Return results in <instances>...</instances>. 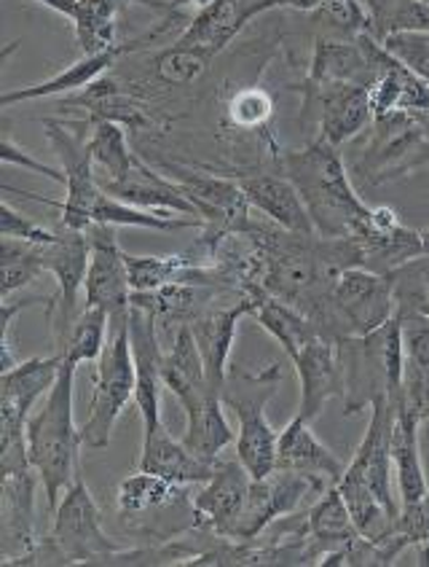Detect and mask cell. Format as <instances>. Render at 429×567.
I'll return each instance as SVG.
<instances>
[{
	"label": "cell",
	"mask_w": 429,
	"mask_h": 567,
	"mask_svg": "<svg viewBox=\"0 0 429 567\" xmlns=\"http://www.w3.org/2000/svg\"><path fill=\"white\" fill-rule=\"evenodd\" d=\"M282 175L299 188L317 235L357 239L370 229V207L352 186L344 156L336 146L308 141L306 148L282 154Z\"/></svg>",
	"instance_id": "obj_1"
},
{
	"label": "cell",
	"mask_w": 429,
	"mask_h": 567,
	"mask_svg": "<svg viewBox=\"0 0 429 567\" xmlns=\"http://www.w3.org/2000/svg\"><path fill=\"white\" fill-rule=\"evenodd\" d=\"M75 367L62 361L60 377L54 388L43 399L41 406L30 414L28 420V455L33 463L41 487L46 493L49 512L60 506L62 495L75 482L79 471V452L84 446L81 441V427L75 425L73 414V384Z\"/></svg>",
	"instance_id": "obj_2"
},
{
	"label": "cell",
	"mask_w": 429,
	"mask_h": 567,
	"mask_svg": "<svg viewBox=\"0 0 429 567\" xmlns=\"http://www.w3.org/2000/svg\"><path fill=\"white\" fill-rule=\"evenodd\" d=\"M344 355V414L370 409L378 399L400 403L406 380V348H402L400 318H389L363 337L341 342Z\"/></svg>",
	"instance_id": "obj_3"
},
{
	"label": "cell",
	"mask_w": 429,
	"mask_h": 567,
	"mask_svg": "<svg viewBox=\"0 0 429 567\" xmlns=\"http://www.w3.org/2000/svg\"><path fill=\"white\" fill-rule=\"evenodd\" d=\"M280 363H269L261 374L229 369L226 377L223 399L226 406L237 414V460L248 468L252 478H266L276 471V450H280V433L274 431L266 417L269 401L274 399L282 382Z\"/></svg>",
	"instance_id": "obj_4"
},
{
	"label": "cell",
	"mask_w": 429,
	"mask_h": 567,
	"mask_svg": "<svg viewBox=\"0 0 429 567\" xmlns=\"http://www.w3.org/2000/svg\"><path fill=\"white\" fill-rule=\"evenodd\" d=\"M395 296L387 275L370 272L365 267H349L333 282L331 296L312 315L322 337L344 342L349 337H363L395 318Z\"/></svg>",
	"instance_id": "obj_5"
},
{
	"label": "cell",
	"mask_w": 429,
	"mask_h": 567,
	"mask_svg": "<svg viewBox=\"0 0 429 567\" xmlns=\"http://www.w3.org/2000/svg\"><path fill=\"white\" fill-rule=\"evenodd\" d=\"M135 355H132L129 323L116 326L107 339V348L94 371V388L90 399V417L81 425V441L86 450H105L111 446L113 427L124 409L135 401Z\"/></svg>",
	"instance_id": "obj_6"
},
{
	"label": "cell",
	"mask_w": 429,
	"mask_h": 567,
	"mask_svg": "<svg viewBox=\"0 0 429 567\" xmlns=\"http://www.w3.org/2000/svg\"><path fill=\"white\" fill-rule=\"evenodd\" d=\"M52 538L65 551L71 565H97L107 554L124 549L122 544L103 530L97 501H94L81 474L62 495L60 506L54 508Z\"/></svg>",
	"instance_id": "obj_7"
},
{
	"label": "cell",
	"mask_w": 429,
	"mask_h": 567,
	"mask_svg": "<svg viewBox=\"0 0 429 567\" xmlns=\"http://www.w3.org/2000/svg\"><path fill=\"white\" fill-rule=\"evenodd\" d=\"M172 181L182 188L191 205L197 207L201 224H205L207 243L218 245V239L231 235H248L252 226L250 199L239 181L218 178V175H201L186 167H172Z\"/></svg>",
	"instance_id": "obj_8"
},
{
	"label": "cell",
	"mask_w": 429,
	"mask_h": 567,
	"mask_svg": "<svg viewBox=\"0 0 429 567\" xmlns=\"http://www.w3.org/2000/svg\"><path fill=\"white\" fill-rule=\"evenodd\" d=\"M90 237V272H86V301L111 315V329L126 323L132 310V282L126 272V250L116 237V226L92 224L86 229Z\"/></svg>",
	"instance_id": "obj_9"
},
{
	"label": "cell",
	"mask_w": 429,
	"mask_h": 567,
	"mask_svg": "<svg viewBox=\"0 0 429 567\" xmlns=\"http://www.w3.org/2000/svg\"><path fill=\"white\" fill-rule=\"evenodd\" d=\"M3 535L6 559L33 549L35 535V484L41 482L28 455V439L3 446Z\"/></svg>",
	"instance_id": "obj_10"
},
{
	"label": "cell",
	"mask_w": 429,
	"mask_h": 567,
	"mask_svg": "<svg viewBox=\"0 0 429 567\" xmlns=\"http://www.w3.org/2000/svg\"><path fill=\"white\" fill-rule=\"evenodd\" d=\"M62 358H28L17 367L3 371L0 380V446L24 441L28 420L38 406V401L46 399L60 377Z\"/></svg>",
	"instance_id": "obj_11"
},
{
	"label": "cell",
	"mask_w": 429,
	"mask_h": 567,
	"mask_svg": "<svg viewBox=\"0 0 429 567\" xmlns=\"http://www.w3.org/2000/svg\"><path fill=\"white\" fill-rule=\"evenodd\" d=\"M304 122L317 127L314 141L341 148L374 122L370 86H308L304 84Z\"/></svg>",
	"instance_id": "obj_12"
},
{
	"label": "cell",
	"mask_w": 429,
	"mask_h": 567,
	"mask_svg": "<svg viewBox=\"0 0 429 567\" xmlns=\"http://www.w3.org/2000/svg\"><path fill=\"white\" fill-rule=\"evenodd\" d=\"M90 237L86 231L65 229L62 226L54 243L46 245V269L56 280V293L46 305V315L52 318L54 339L65 337L71 323L79 318V296L86 286L90 272Z\"/></svg>",
	"instance_id": "obj_13"
},
{
	"label": "cell",
	"mask_w": 429,
	"mask_h": 567,
	"mask_svg": "<svg viewBox=\"0 0 429 567\" xmlns=\"http://www.w3.org/2000/svg\"><path fill=\"white\" fill-rule=\"evenodd\" d=\"M266 293L263 288H252L250 293L239 296L231 305H212L210 310L199 315L193 323H188L193 339H197V348L201 352V361H205L207 382L218 395H223L226 377H229V358L233 350V339H237V326L244 315H252L258 299Z\"/></svg>",
	"instance_id": "obj_14"
},
{
	"label": "cell",
	"mask_w": 429,
	"mask_h": 567,
	"mask_svg": "<svg viewBox=\"0 0 429 567\" xmlns=\"http://www.w3.org/2000/svg\"><path fill=\"white\" fill-rule=\"evenodd\" d=\"M175 19H182L180 11L178 14H169L164 19V24H159L156 30H150V33L137 35L135 41H124L118 43V47L107 49V52H100V54H84L79 62L67 65L65 71L54 73L52 79L41 81V84H30V86H22V90L6 92L0 103H3V109H11V105L17 103H30V100H43V97H60V94H75L86 90V86L94 84V81L103 79L105 71H111V65H116L118 56L137 52V49L145 47L148 41H156L161 33H167V30L175 24Z\"/></svg>",
	"instance_id": "obj_15"
},
{
	"label": "cell",
	"mask_w": 429,
	"mask_h": 567,
	"mask_svg": "<svg viewBox=\"0 0 429 567\" xmlns=\"http://www.w3.org/2000/svg\"><path fill=\"white\" fill-rule=\"evenodd\" d=\"M126 323H129L132 355H135V406L140 412L143 433H150L161 425L164 348L159 342V323L140 307H132Z\"/></svg>",
	"instance_id": "obj_16"
},
{
	"label": "cell",
	"mask_w": 429,
	"mask_h": 567,
	"mask_svg": "<svg viewBox=\"0 0 429 567\" xmlns=\"http://www.w3.org/2000/svg\"><path fill=\"white\" fill-rule=\"evenodd\" d=\"M250 482L252 476L239 460L237 463L218 460L210 482L201 484L199 493L191 497L193 527L231 540L233 527H237L239 514H242L244 501H248Z\"/></svg>",
	"instance_id": "obj_17"
},
{
	"label": "cell",
	"mask_w": 429,
	"mask_h": 567,
	"mask_svg": "<svg viewBox=\"0 0 429 567\" xmlns=\"http://www.w3.org/2000/svg\"><path fill=\"white\" fill-rule=\"evenodd\" d=\"M301 380V406L308 422H314L325 409V403L336 395H344V355L341 342L327 337H314L304 350L290 361Z\"/></svg>",
	"instance_id": "obj_18"
},
{
	"label": "cell",
	"mask_w": 429,
	"mask_h": 567,
	"mask_svg": "<svg viewBox=\"0 0 429 567\" xmlns=\"http://www.w3.org/2000/svg\"><path fill=\"white\" fill-rule=\"evenodd\" d=\"M276 468L322 478L327 484H338L346 474V465L341 463L331 446H325L314 436L312 422L304 414H295L282 427L280 450H276Z\"/></svg>",
	"instance_id": "obj_19"
},
{
	"label": "cell",
	"mask_w": 429,
	"mask_h": 567,
	"mask_svg": "<svg viewBox=\"0 0 429 567\" xmlns=\"http://www.w3.org/2000/svg\"><path fill=\"white\" fill-rule=\"evenodd\" d=\"M237 181L244 188V194H248L250 205L261 210L271 224L285 231H295V235H317L299 188L285 175L255 173L242 175Z\"/></svg>",
	"instance_id": "obj_20"
},
{
	"label": "cell",
	"mask_w": 429,
	"mask_h": 567,
	"mask_svg": "<svg viewBox=\"0 0 429 567\" xmlns=\"http://www.w3.org/2000/svg\"><path fill=\"white\" fill-rule=\"evenodd\" d=\"M214 463L193 455L182 441L164 427V422L150 433H143V455L137 468L150 471V474H159L182 487H201L212 478Z\"/></svg>",
	"instance_id": "obj_21"
},
{
	"label": "cell",
	"mask_w": 429,
	"mask_h": 567,
	"mask_svg": "<svg viewBox=\"0 0 429 567\" xmlns=\"http://www.w3.org/2000/svg\"><path fill=\"white\" fill-rule=\"evenodd\" d=\"M103 192L126 202V205L143 207V210L178 213V216L201 220L197 207H193L191 199L182 194V188L175 184L172 178H164V175L156 173V169L150 167L148 162H143L140 156H137L135 167H132L122 181L105 186Z\"/></svg>",
	"instance_id": "obj_22"
},
{
	"label": "cell",
	"mask_w": 429,
	"mask_h": 567,
	"mask_svg": "<svg viewBox=\"0 0 429 567\" xmlns=\"http://www.w3.org/2000/svg\"><path fill=\"white\" fill-rule=\"evenodd\" d=\"M67 111H81L84 113V122H116L122 127L132 130H145L154 124V118L145 113V105L135 97L132 92H124L122 84L116 79H97L86 90L67 94L65 105Z\"/></svg>",
	"instance_id": "obj_23"
},
{
	"label": "cell",
	"mask_w": 429,
	"mask_h": 567,
	"mask_svg": "<svg viewBox=\"0 0 429 567\" xmlns=\"http://www.w3.org/2000/svg\"><path fill=\"white\" fill-rule=\"evenodd\" d=\"M370 103H374V118L416 116L429 111V84L384 49L381 73L370 86Z\"/></svg>",
	"instance_id": "obj_24"
},
{
	"label": "cell",
	"mask_w": 429,
	"mask_h": 567,
	"mask_svg": "<svg viewBox=\"0 0 429 567\" xmlns=\"http://www.w3.org/2000/svg\"><path fill=\"white\" fill-rule=\"evenodd\" d=\"M261 14L263 11L258 6L248 3V0H214L207 9H199L197 17L188 19L178 43L220 54L233 38L242 33L250 19Z\"/></svg>",
	"instance_id": "obj_25"
},
{
	"label": "cell",
	"mask_w": 429,
	"mask_h": 567,
	"mask_svg": "<svg viewBox=\"0 0 429 567\" xmlns=\"http://www.w3.org/2000/svg\"><path fill=\"white\" fill-rule=\"evenodd\" d=\"M161 371H164V388L180 401L182 412L197 406L199 401H205L207 395L214 393L210 382H207L205 361H201L197 339H193V333L188 326H182V329L175 331L172 344H169V350H164Z\"/></svg>",
	"instance_id": "obj_26"
},
{
	"label": "cell",
	"mask_w": 429,
	"mask_h": 567,
	"mask_svg": "<svg viewBox=\"0 0 429 567\" xmlns=\"http://www.w3.org/2000/svg\"><path fill=\"white\" fill-rule=\"evenodd\" d=\"M393 465L400 506L429 495L425 463H421V425L402 399L393 420Z\"/></svg>",
	"instance_id": "obj_27"
},
{
	"label": "cell",
	"mask_w": 429,
	"mask_h": 567,
	"mask_svg": "<svg viewBox=\"0 0 429 567\" xmlns=\"http://www.w3.org/2000/svg\"><path fill=\"white\" fill-rule=\"evenodd\" d=\"M116 501L118 514L124 519H145V514L164 512V508L188 503L191 495H188V487H182V484H175L159 474L137 468L135 474H129L118 484Z\"/></svg>",
	"instance_id": "obj_28"
},
{
	"label": "cell",
	"mask_w": 429,
	"mask_h": 567,
	"mask_svg": "<svg viewBox=\"0 0 429 567\" xmlns=\"http://www.w3.org/2000/svg\"><path fill=\"white\" fill-rule=\"evenodd\" d=\"M306 530L312 535L314 544L320 546L322 551L333 554L344 546H349L352 540L359 538V530L352 519L349 506H346L344 495H341L338 484L336 487L325 489L312 506L306 508Z\"/></svg>",
	"instance_id": "obj_29"
},
{
	"label": "cell",
	"mask_w": 429,
	"mask_h": 567,
	"mask_svg": "<svg viewBox=\"0 0 429 567\" xmlns=\"http://www.w3.org/2000/svg\"><path fill=\"white\" fill-rule=\"evenodd\" d=\"M233 436L229 420L223 412V399L220 395H207L205 401H199L197 406L186 409V433H182V444L201 460H214L220 457V452L226 446L233 444Z\"/></svg>",
	"instance_id": "obj_30"
},
{
	"label": "cell",
	"mask_w": 429,
	"mask_h": 567,
	"mask_svg": "<svg viewBox=\"0 0 429 567\" xmlns=\"http://www.w3.org/2000/svg\"><path fill=\"white\" fill-rule=\"evenodd\" d=\"M252 318L258 320V326H261L263 331H269L271 337L282 344V350H285L290 361H293V358L304 350V344L312 342L314 337H322L317 326H314L299 307L287 305V301L282 299H274V296L269 293H263L261 299H258Z\"/></svg>",
	"instance_id": "obj_31"
},
{
	"label": "cell",
	"mask_w": 429,
	"mask_h": 567,
	"mask_svg": "<svg viewBox=\"0 0 429 567\" xmlns=\"http://www.w3.org/2000/svg\"><path fill=\"white\" fill-rule=\"evenodd\" d=\"M92 132L86 137V148H90L92 169L97 175L100 186H111L122 181L132 167H135L137 154L126 143V127L116 122H92Z\"/></svg>",
	"instance_id": "obj_32"
},
{
	"label": "cell",
	"mask_w": 429,
	"mask_h": 567,
	"mask_svg": "<svg viewBox=\"0 0 429 567\" xmlns=\"http://www.w3.org/2000/svg\"><path fill=\"white\" fill-rule=\"evenodd\" d=\"M107 326H111V315L100 307L84 305L65 337L56 339V355L75 369L81 363H97L107 348V339H111Z\"/></svg>",
	"instance_id": "obj_33"
},
{
	"label": "cell",
	"mask_w": 429,
	"mask_h": 567,
	"mask_svg": "<svg viewBox=\"0 0 429 567\" xmlns=\"http://www.w3.org/2000/svg\"><path fill=\"white\" fill-rule=\"evenodd\" d=\"M116 17L118 0H79L71 22L81 54H100L118 47Z\"/></svg>",
	"instance_id": "obj_34"
},
{
	"label": "cell",
	"mask_w": 429,
	"mask_h": 567,
	"mask_svg": "<svg viewBox=\"0 0 429 567\" xmlns=\"http://www.w3.org/2000/svg\"><path fill=\"white\" fill-rule=\"evenodd\" d=\"M370 19V35L378 43L397 33L429 30V3L425 0H363Z\"/></svg>",
	"instance_id": "obj_35"
},
{
	"label": "cell",
	"mask_w": 429,
	"mask_h": 567,
	"mask_svg": "<svg viewBox=\"0 0 429 567\" xmlns=\"http://www.w3.org/2000/svg\"><path fill=\"white\" fill-rule=\"evenodd\" d=\"M43 272H49L46 245L3 237V280H0V293H3V299H11L14 293L33 286Z\"/></svg>",
	"instance_id": "obj_36"
},
{
	"label": "cell",
	"mask_w": 429,
	"mask_h": 567,
	"mask_svg": "<svg viewBox=\"0 0 429 567\" xmlns=\"http://www.w3.org/2000/svg\"><path fill=\"white\" fill-rule=\"evenodd\" d=\"M212 52L199 47H186V43H175V47L164 49L154 60L156 81L167 86H191L205 79L210 71Z\"/></svg>",
	"instance_id": "obj_37"
},
{
	"label": "cell",
	"mask_w": 429,
	"mask_h": 567,
	"mask_svg": "<svg viewBox=\"0 0 429 567\" xmlns=\"http://www.w3.org/2000/svg\"><path fill=\"white\" fill-rule=\"evenodd\" d=\"M191 267H199L197 258L188 256H132L126 254V272H129L132 291H156V288L169 286L186 277Z\"/></svg>",
	"instance_id": "obj_38"
},
{
	"label": "cell",
	"mask_w": 429,
	"mask_h": 567,
	"mask_svg": "<svg viewBox=\"0 0 429 567\" xmlns=\"http://www.w3.org/2000/svg\"><path fill=\"white\" fill-rule=\"evenodd\" d=\"M327 30H331V38H355L370 35V19L368 11H365L363 0H322L317 9Z\"/></svg>",
	"instance_id": "obj_39"
},
{
	"label": "cell",
	"mask_w": 429,
	"mask_h": 567,
	"mask_svg": "<svg viewBox=\"0 0 429 567\" xmlns=\"http://www.w3.org/2000/svg\"><path fill=\"white\" fill-rule=\"evenodd\" d=\"M395 533L406 540L408 549H419V565H429V495L402 503Z\"/></svg>",
	"instance_id": "obj_40"
},
{
	"label": "cell",
	"mask_w": 429,
	"mask_h": 567,
	"mask_svg": "<svg viewBox=\"0 0 429 567\" xmlns=\"http://www.w3.org/2000/svg\"><path fill=\"white\" fill-rule=\"evenodd\" d=\"M381 47L395 56L397 62L408 68L414 75L429 84V30H416V33H397L384 38Z\"/></svg>",
	"instance_id": "obj_41"
},
{
	"label": "cell",
	"mask_w": 429,
	"mask_h": 567,
	"mask_svg": "<svg viewBox=\"0 0 429 567\" xmlns=\"http://www.w3.org/2000/svg\"><path fill=\"white\" fill-rule=\"evenodd\" d=\"M274 103L266 90H242L231 97L229 118L239 130H261L266 127Z\"/></svg>",
	"instance_id": "obj_42"
},
{
	"label": "cell",
	"mask_w": 429,
	"mask_h": 567,
	"mask_svg": "<svg viewBox=\"0 0 429 567\" xmlns=\"http://www.w3.org/2000/svg\"><path fill=\"white\" fill-rule=\"evenodd\" d=\"M397 318H400L406 358L411 363H416V367L429 371V315L406 312V315H397Z\"/></svg>",
	"instance_id": "obj_43"
},
{
	"label": "cell",
	"mask_w": 429,
	"mask_h": 567,
	"mask_svg": "<svg viewBox=\"0 0 429 567\" xmlns=\"http://www.w3.org/2000/svg\"><path fill=\"white\" fill-rule=\"evenodd\" d=\"M0 231H3V237L28 239V243H35V245L54 243L56 235H60V231L46 229V226H38L35 220L22 216V213H19L14 205H9V202H3V207H0Z\"/></svg>",
	"instance_id": "obj_44"
},
{
	"label": "cell",
	"mask_w": 429,
	"mask_h": 567,
	"mask_svg": "<svg viewBox=\"0 0 429 567\" xmlns=\"http://www.w3.org/2000/svg\"><path fill=\"white\" fill-rule=\"evenodd\" d=\"M0 156H3V165L24 167V169H30V173L46 175V178H52V181H56V184L65 186V173H62V169H56L52 165H46V162L30 156L28 148L19 146V143L11 135L3 137V151H0Z\"/></svg>",
	"instance_id": "obj_45"
},
{
	"label": "cell",
	"mask_w": 429,
	"mask_h": 567,
	"mask_svg": "<svg viewBox=\"0 0 429 567\" xmlns=\"http://www.w3.org/2000/svg\"><path fill=\"white\" fill-rule=\"evenodd\" d=\"M427 165H429V141L421 143V146L416 148L411 156H408V162H406V165H402L400 175L416 173V169H421V167H427Z\"/></svg>",
	"instance_id": "obj_46"
},
{
	"label": "cell",
	"mask_w": 429,
	"mask_h": 567,
	"mask_svg": "<svg viewBox=\"0 0 429 567\" xmlns=\"http://www.w3.org/2000/svg\"><path fill=\"white\" fill-rule=\"evenodd\" d=\"M35 3L46 6V9L56 11V14H62V17L73 19V14H75V6H79V0H35Z\"/></svg>",
	"instance_id": "obj_47"
},
{
	"label": "cell",
	"mask_w": 429,
	"mask_h": 567,
	"mask_svg": "<svg viewBox=\"0 0 429 567\" xmlns=\"http://www.w3.org/2000/svg\"><path fill=\"white\" fill-rule=\"evenodd\" d=\"M322 0H280V9H295V11H317Z\"/></svg>",
	"instance_id": "obj_48"
},
{
	"label": "cell",
	"mask_w": 429,
	"mask_h": 567,
	"mask_svg": "<svg viewBox=\"0 0 429 567\" xmlns=\"http://www.w3.org/2000/svg\"><path fill=\"white\" fill-rule=\"evenodd\" d=\"M129 3H140L145 9H154V11H161V14H175V6L169 3V0H129Z\"/></svg>",
	"instance_id": "obj_49"
},
{
	"label": "cell",
	"mask_w": 429,
	"mask_h": 567,
	"mask_svg": "<svg viewBox=\"0 0 429 567\" xmlns=\"http://www.w3.org/2000/svg\"><path fill=\"white\" fill-rule=\"evenodd\" d=\"M169 3L180 11L182 6H197V9H207V6L214 3V0H169Z\"/></svg>",
	"instance_id": "obj_50"
},
{
	"label": "cell",
	"mask_w": 429,
	"mask_h": 567,
	"mask_svg": "<svg viewBox=\"0 0 429 567\" xmlns=\"http://www.w3.org/2000/svg\"><path fill=\"white\" fill-rule=\"evenodd\" d=\"M248 3L258 6V9H261L263 14H266V11H271V9H280V0H248Z\"/></svg>",
	"instance_id": "obj_51"
},
{
	"label": "cell",
	"mask_w": 429,
	"mask_h": 567,
	"mask_svg": "<svg viewBox=\"0 0 429 567\" xmlns=\"http://www.w3.org/2000/svg\"><path fill=\"white\" fill-rule=\"evenodd\" d=\"M421 245H425V256L429 258V229L421 231Z\"/></svg>",
	"instance_id": "obj_52"
}]
</instances>
